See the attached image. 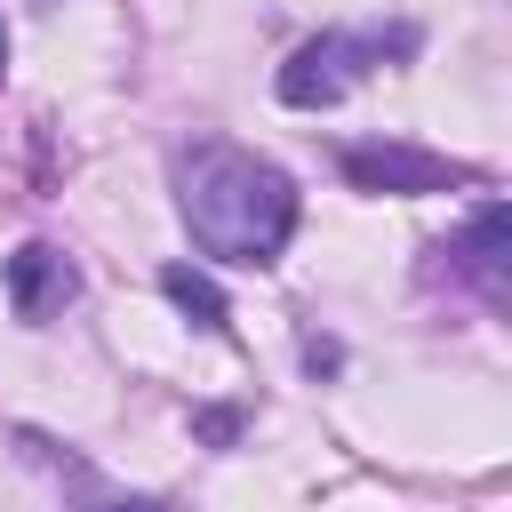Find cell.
I'll return each mask as SVG.
<instances>
[{"mask_svg":"<svg viewBox=\"0 0 512 512\" xmlns=\"http://www.w3.org/2000/svg\"><path fill=\"white\" fill-rule=\"evenodd\" d=\"M176 208H184L192 248L216 264H272L296 232L288 168H272L240 144H192L176 160Z\"/></svg>","mask_w":512,"mask_h":512,"instance_id":"obj_1","label":"cell"},{"mask_svg":"<svg viewBox=\"0 0 512 512\" xmlns=\"http://www.w3.org/2000/svg\"><path fill=\"white\" fill-rule=\"evenodd\" d=\"M360 56H384V40L368 32V40H352V32H320V40H304L288 64H280V104H296V112H328V104H344V88L368 72Z\"/></svg>","mask_w":512,"mask_h":512,"instance_id":"obj_2","label":"cell"},{"mask_svg":"<svg viewBox=\"0 0 512 512\" xmlns=\"http://www.w3.org/2000/svg\"><path fill=\"white\" fill-rule=\"evenodd\" d=\"M344 176H352L360 192H448V184H464L472 168H456V160H440V152H416V144H352V152H344Z\"/></svg>","mask_w":512,"mask_h":512,"instance_id":"obj_3","label":"cell"},{"mask_svg":"<svg viewBox=\"0 0 512 512\" xmlns=\"http://www.w3.org/2000/svg\"><path fill=\"white\" fill-rule=\"evenodd\" d=\"M80 296V272H72V256L56 248V240H24L16 256H8V304H16V320H56L64 304Z\"/></svg>","mask_w":512,"mask_h":512,"instance_id":"obj_4","label":"cell"},{"mask_svg":"<svg viewBox=\"0 0 512 512\" xmlns=\"http://www.w3.org/2000/svg\"><path fill=\"white\" fill-rule=\"evenodd\" d=\"M504 232H512V216H504V200H480V216H472V232L448 248V256H464V272L488 288V296H504Z\"/></svg>","mask_w":512,"mask_h":512,"instance_id":"obj_5","label":"cell"},{"mask_svg":"<svg viewBox=\"0 0 512 512\" xmlns=\"http://www.w3.org/2000/svg\"><path fill=\"white\" fill-rule=\"evenodd\" d=\"M160 296H168V304H176L192 328H208V336H224V328H232V304H224V288H216L208 272H192V264H168V272H160Z\"/></svg>","mask_w":512,"mask_h":512,"instance_id":"obj_6","label":"cell"},{"mask_svg":"<svg viewBox=\"0 0 512 512\" xmlns=\"http://www.w3.org/2000/svg\"><path fill=\"white\" fill-rule=\"evenodd\" d=\"M192 432H200V440H216V448H224V440H232V432H240V416H232V408H200V416H192Z\"/></svg>","mask_w":512,"mask_h":512,"instance_id":"obj_7","label":"cell"},{"mask_svg":"<svg viewBox=\"0 0 512 512\" xmlns=\"http://www.w3.org/2000/svg\"><path fill=\"white\" fill-rule=\"evenodd\" d=\"M104 512H160V504H104Z\"/></svg>","mask_w":512,"mask_h":512,"instance_id":"obj_8","label":"cell"},{"mask_svg":"<svg viewBox=\"0 0 512 512\" xmlns=\"http://www.w3.org/2000/svg\"><path fill=\"white\" fill-rule=\"evenodd\" d=\"M0 64H8V24H0Z\"/></svg>","mask_w":512,"mask_h":512,"instance_id":"obj_9","label":"cell"}]
</instances>
